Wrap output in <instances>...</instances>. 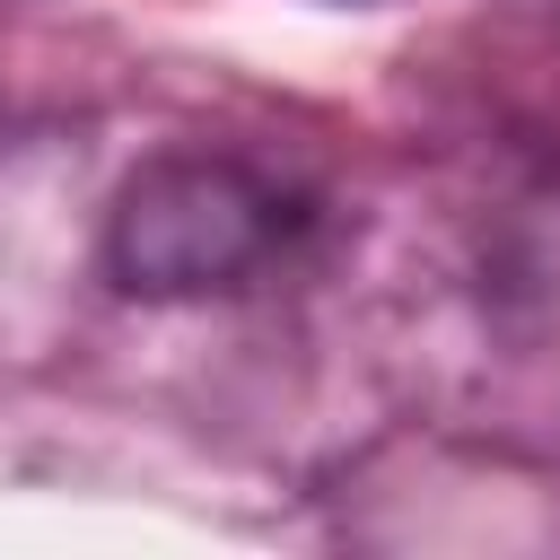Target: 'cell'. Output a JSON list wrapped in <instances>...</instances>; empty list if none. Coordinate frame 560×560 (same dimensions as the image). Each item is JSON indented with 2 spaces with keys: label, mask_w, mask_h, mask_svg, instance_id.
Instances as JSON below:
<instances>
[{
  "label": "cell",
  "mask_w": 560,
  "mask_h": 560,
  "mask_svg": "<svg viewBox=\"0 0 560 560\" xmlns=\"http://www.w3.org/2000/svg\"><path fill=\"white\" fill-rule=\"evenodd\" d=\"M271 236V201L228 166H166L122 201V271L131 289H201L236 280Z\"/></svg>",
  "instance_id": "1"
}]
</instances>
